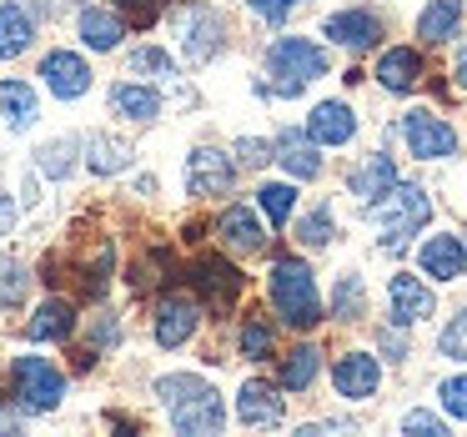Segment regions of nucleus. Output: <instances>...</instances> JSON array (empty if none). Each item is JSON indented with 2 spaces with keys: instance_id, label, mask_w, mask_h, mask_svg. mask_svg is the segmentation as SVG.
I'll list each match as a JSON object with an SVG mask.
<instances>
[{
  "instance_id": "1",
  "label": "nucleus",
  "mask_w": 467,
  "mask_h": 437,
  "mask_svg": "<svg viewBox=\"0 0 467 437\" xmlns=\"http://www.w3.org/2000/svg\"><path fill=\"white\" fill-rule=\"evenodd\" d=\"M156 397L166 402L171 412V427L182 437H212L226 427V407H222V392L212 382L192 372H171V377H156Z\"/></svg>"
},
{
  "instance_id": "2",
  "label": "nucleus",
  "mask_w": 467,
  "mask_h": 437,
  "mask_svg": "<svg viewBox=\"0 0 467 437\" xmlns=\"http://www.w3.org/2000/svg\"><path fill=\"white\" fill-rule=\"evenodd\" d=\"M266 297H272L276 317L296 332H312L317 322L327 317L322 292H317V276L302 256H276L272 272H266Z\"/></svg>"
},
{
  "instance_id": "3",
  "label": "nucleus",
  "mask_w": 467,
  "mask_h": 437,
  "mask_svg": "<svg viewBox=\"0 0 467 437\" xmlns=\"http://www.w3.org/2000/svg\"><path fill=\"white\" fill-rule=\"evenodd\" d=\"M367 216H372L377 232H382V252H402V246L432 222V196L412 182H397L382 202L367 206Z\"/></svg>"
},
{
  "instance_id": "4",
  "label": "nucleus",
  "mask_w": 467,
  "mask_h": 437,
  "mask_svg": "<svg viewBox=\"0 0 467 437\" xmlns=\"http://www.w3.org/2000/svg\"><path fill=\"white\" fill-rule=\"evenodd\" d=\"M327 66H332L327 51L306 36H282V41L266 46V71H272L276 96H302V86L327 76Z\"/></svg>"
},
{
  "instance_id": "5",
  "label": "nucleus",
  "mask_w": 467,
  "mask_h": 437,
  "mask_svg": "<svg viewBox=\"0 0 467 437\" xmlns=\"http://www.w3.org/2000/svg\"><path fill=\"white\" fill-rule=\"evenodd\" d=\"M11 397L26 417H41V412H56L66 397V377L56 372L46 357H16L11 362Z\"/></svg>"
},
{
  "instance_id": "6",
  "label": "nucleus",
  "mask_w": 467,
  "mask_h": 437,
  "mask_svg": "<svg viewBox=\"0 0 467 437\" xmlns=\"http://www.w3.org/2000/svg\"><path fill=\"white\" fill-rule=\"evenodd\" d=\"M186 282H192L196 302L212 307V312H232V307L242 302V292H246L242 266L226 262V256H196V262L186 266Z\"/></svg>"
},
{
  "instance_id": "7",
  "label": "nucleus",
  "mask_w": 467,
  "mask_h": 437,
  "mask_svg": "<svg viewBox=\"0 0 467 437\" xmlns=\"http://www.w3.org/2000/svg\"><path fill=\"white\" fill-rule=\"evenodd\" d=\"M226 46V21L206 5V0H192L182 5V51L192 66H206L216 51Z\"/></svg>"
},
{
  "instance_id": "8",
  "label": "nucleus",
  "mask_w": 467,
  "mask_h": 437,
  "mask_svg": "<svg viewBox=\"0 0 467 437\" xmlns=\"http://www.w3.org/2000/svg\"><path fill=\"white\" fill-rule=\"evenodd\" d=\"M236 186V156L216 151V146H196L186 156V192L196 202H212V196H226Z\"/></svg>"
},
{
  "instance_id": "9",
  "label": "nucleus",
  "mask_w": 467,
  "mask_h": 437,
  "mask_svg": "<svg viewBox=\"0 0 467 437\" xmlns=\"http://www.w3.org/2000/svg\"><path fill=\"white\" fill-rule=\"evenodd\" d=\"M402 141L417 161H447V156H457V131L432 111H407L402 116Z\"/></svg>"
},
{
  "instance_id": "10",
  "label": "nucleus",
  "mask_w": 467,
  "mask_h": 437,
  "mask_svg": "<svg viewBox=\"0 0 467 437\" xmlns=\"http://www.w3.org/2000/svg\"><path fill=\"white\" fill-rule=\"evenodd\" d=\"M322 36L332 46H342V51L352 56H367L372 46H382V16L367 11V5H352V11H337L322 21Z\"/></svg>"
},
{
  "instance_id": "11",
  "label": "nucleus",
  "mask_w": 467,
  "mask_h": 437,
  "mask_svg": "<svg viewBox=\"0 0 467 437\" xmlns=\"http://www.w3.org/2000/svg\"><path fill=\"white\" fill-rule=\"evenodd\" d=\"M196 327H202V302H192V297H166V302H156V317H151L156 347L192 342Z\"/></svg>"
},
{
  "instance_id": "12",
  "label": "nucleus",
  "mask_w": 467,
  "mask_h": 437,
  "mask_svg": "<svg viewBox=\"0 0 467 437\" xmlns=\"http://www.w3.org/2000/svg\"><path fill=\"white\" fill-rule=\"evenodd\" d=\"M387 302H392V322L397 327H417V322H427V317L437 312L432 286H427L422 276H412V272H397L392 282H387Z\"/></svg>"
},
{
  "instance_id": "13",
  "label": "nucleus",
  "mask_w": 467,
  "mask_h": 437,
  "mask_svg": "<svg viewBox=\"0 0 467 437\" xmlns=\"http://www.w3.org/2000/svg\"><path fill=\"white\" fill-rule=\"evenodd\" d=\"M216 242L232 256H256L266 246V226L252 206H226V212L216 216Z\"/></svg>"
},
{
  "instance_id": "14",
  "label": "nucleus",
  "mask_w": 467,
  "mask_h": 437,
  "mask_svg": "<svg viewBox=\"0 0 467 437\" xmlns=\"http://www.w3.org/2000/svg\"><path fill=\"white\" fill-rule=\"evenodd\" d=\"M282 417H286L282 382H262V377L242 382V392H236V422H246V427H276Z\"/></svg>"
},
{
  "instance_id": "15",
  "label": "nucleus",
  "mask_w": 467,
  "mask_h": 437,
  "mask_svg": "<svg viewBox=\"0 0 467 437\" xmlns=\"http://www.w3.org/2000/svg\"><path fill=\"white\" fill-rule=\"evenodd\" d=\"M332 387L347 402H362V397H372L382 387V367H377L372 352H347L332 362Z\"/></svg>"
},
{
  "instance_id": "16",
  "label": "nucleus",
  "mask_w": 467,
  "mask_h": 437,
  "mask_svg": "<svg viewBox=\"0 0 467 437\" xmlns=\"http://www.w3.org/2000/svg\"><path fill=\"white\" fill-rule=\"evenodd\" d=\"M41 76H46V91L61 96V101H76V96L91 91V66L76 51H51L41 61Z\"/></svg>"
},
{
  "instance_id": "17",
  "label": "nucleus",
  "mask_w": 467,
  "mask_h": 437,
  "mask_svg": "<svg viewBox=\"0 0 467 437\" xmlns=\"http://www.w3.org/2000/svg\"><path fill=\"white\" fill-rule=\"evenodd\" d=\"M417 266H422V276H437V282H457V276L467 272V242L452 232L442 236H427L422 252H417Z\"/></svg>"
},
{
  "instance_id": "18",
  "label": "nucleus",
  "mask_w": 467,
  "mask_h": 437,
  "mask_svg": "<svg viewBox=\"0 0 467 437\" xmlns=\"http://www.w3.org/2000/svg\"><path fill=\"white\" fill-rule=\"evenodd\" d=\"M276 161L286 166V176L292 182H317L322 176V156H317V141L306 131H296V126H286V131H276Z\"/></svg>"
},
{
  "instance_id": "19",
  "label": "nucleus",
  "mask_w": 467,
  "mask_h": 437,
  "mask_svg": "<svg viewBox=\"0 0 467 437\" xmlns=\"http://www.w3.org/2000/svg\"><path fill=\"white\" fill-rule=\"evenodd\" d=\"M377 81H382V91L392 96H407L422 86V56L412 51V46H392V51L377 56Z\"/></svg>"
},
{
  "instance_id": "20",
  "label": "nucleus",
  "mask_w": 467,
  "mask_h": 437,
  "mask_svg": "<svg viewBox=\"0 0 467 437\" xmlns=\"http://www.w3.org/2000/svg\"><path fill=\"white\" fill-rule=\"evenodd\" d=\"M347 186H352V196H357L362 206L382 202V196L397 186V161H392L387 151H372V156H367V161L357 166L352 176H347Z\"/></svg>"
},
{
  "instance_id": "21",
  "label": "nucleus",
  "mask_w": 467,
  "mask_h": 437,
  "mask_svg": "<svg viewBox=\"0 0 467 437\" xmlns=\"http://www.w3.org/2000/svg\"><path fill=\"white\" fill-rule=\"evenodd\" d=\"M306 136L317 146H347L357 136V116L347 101H322L312 116H306Z\"/></svg>"
},
{
  "instance_id": "22",
  "label": "nucleus",
  "mask_w": 467,
  "mask_h": 437,
  "mask_svg": "<svg viewBox=\"0 0 467 437\" xmlns=\"http://www.w3.org/2000/svg\"><path fill=\"white\" fill-rule=\"evenodd\" d=\"M31 41H36V16L26 11L21 0H5V5H0V61L26 56Z\"/></svg>"
},
{
  "instance_id": "23",
  "label": "nucleus",
  "mask_w": 467,
  "mask_h": 437,
  "mask_svg": "<svg viewBox=\"0 0 467 437\" xmlns=\"http://www.w3.org/2000/svg\"><path fill=\"white\" fill-rule=\"evenodd\" d=\"M71 332H76V307L61 302V297L41 302V307H36V317L26 322V337H31V342H66Z\"/></svg>"
},
{
  "instance_id": "24",
  "label": "nucleus",
  "mask_w": 467,
  "mask_h": 437,
  "mask_svg": "<svg viewBox=\"0 0 467 437\" xmlns=\"http://www.w3.org/2000/svg\"><path fill=\"white\" fill-rule=\"evenodd\" d=\"M76 31H81V41L91 46V51H116L126 36V21L116 11H96V5H86L81 21H76Z\"/></svg>"
},
{
  "instance_id": "25",
  "label": "nucleus",
  "mask_w": 467,
  "mask_h": 437,
  "mask_svg": "<svg viewBox=\"0 0 467 437\" xmlns=\"http://www.w3.org/2000/svg\"><path fill=\"white\" fill-rule=\"evenodd\" d=\"M0 116L11 121V131H31L36 116H41L36 86H26V81H0Z\"/></svg>"
},
{
  "instance_id": "26",
  "label": "nucleus",
  "mask_w": 467,
  "mask_h": 437,
  "mask_svg": "<svg viewBox=\"0 0 467 437\" xmlns=\"http://www.w3.org/2000/svg\"><path fill=\"white\" fill-rule=\"evenodd\" d=\"M317 372H322V352H317L312 342H302V347H292V352L282 357L276 382H282V392H306V387L317 382Z\"/></svg>"
},
{
  "instance_id": "27",
  "label": "nucleus",
  "mask_w": 467,
  "mask_h": 437,
  "mask_svg": "<svg viewBox=\"0 0 467 437\" xmlns=\"http://www.w3.org/2000/svg\"><path fill=\"white\" fill-rule=\"evenodd\" d=\"M457 26H462V0H432L422 16H417V36H422L427 46H442L457 36Z\"/></svg>"
},
{
  "instance_id": "28",
  "label": "nucleus",
  "mask_w": 467,
  "mask_h": 437,
  "mask_svg": "<svg viewBox=\"0 0 467 437\" xmlns=\"http://www.w3.org/2000/svg\"><path fill=\"white\" fill-rule=\"evenodd\" d=\"M81 151H86V166H91L96 176H116V172H126V166H131V146L111 141L106 131H91L81 141Z\"/></svg>"
},
{
  "instance_id": "29",
  "label": "nucleus",
  "mask_w": 467,
  "mask_h": 437,
  "mask_svg": "<svg viewBox=\"0 0 467 437\" xmlns=\"http://www.w3.org/2000/svg\"><path fill=\"white\" fill-rule=\"evenodd\" d=\"M111 111L126 116V121H156V116H161V96H156L151 86L126 81V86H116V91H111Z\"/></svg>"
},
{
  "instance_id": "30",
  "label": "nucleus",
  "mask_w": 467,
  "mask_h": 437,
  "mask_svg": "<svg viewBox=\"0 0 467 437\" xmlns=\"http://www.w3.org/2000/svg\"><path fill=\"white\" fill-rule=\"evenodd\" d=\"M31 292V266L21 256H0V312H16Z\"/></svg>"
},
{
  "instance_id": "31",
  "label": "nucleus",
  "mask_w": 467,
  "mask_h": 437,
  "mask_svg": "<svg viewBox=\"0 0 467 437\" xmlns=\"http://www.w3.org/2000/svg\"><path fill=\"white\" fill-rule=\"evenodd\" d=\"M256 206H262V216L282 232V226L292 222V212H296V186L292 182H266L262 192H256Z\"/></svg>"
},
{
  "instance_id": "32",
  "label": "nucleus",
  "mask_w": 467,
  "mask_h": 437,
  "mask_svg": "<svg viewBox=\"0 0 467 437\" xmlns=\"http://www.w3.org/2000/svg\"><path fill=\"white\" fill-rule=\"evenodd\" d=\"M76 156H81L76 136H61V141H46L41 151H36V166H41V176H51V182H66V176L76 172Z\"/></svg>"
},
{
  "instance_id": "33",
  "label": "nucleus",
  "mask_w": 467,
  "mask_h": 437,
  "mask_svg": "<svg viewBox=\"0 0 467 437\" xmlns=\"http://www.w3.org/2000/svg\"><path fill=\"white\" fill-rule=\"evenodd\" d=\"M362 307H367L362 276L342 272V276H337V292H332V317H337V322H357V317H362Z\"/></svg>"
},
{
  "instance_id": "34",
  "label": "nucleus",
  "mask_w": 467,
  "mask_h": 437,
  "mask_svg": "<svg viewBox=\"0 0 467 437\" xmlns=\"http://www.w3.org/2000/svg\"><path fill=\"white\" fill-rule=\"evenodd\" d=\"M171 282H176L171 252H146L141 262L131 266V286H136V292H146V286H171Z\"/></svg>"
},
{
  "instance_id": "35",
  "label": "nucleus",
  "mask_w": 467,
  "mask_h": 437,
  "mask_svg": "<svg viewBox=\"0 0 467 437\" xmlns=\"http://www.w3.org/2000/svg\"><path fill=\"white\" fill-rule=\"evenodd\" d=\"M332 236H337V222H332V206H317V212H306L302 222H296V242L302 246H312V252H322V246H332Z\"/></svg>"
},
{
  "instance_id": "36",
  "label": "nucleus",
  "mask_w": 467,
  "mask_h": 437,
  "mask_svg": "<svg viewBox=\"0 0 467 437\" xmlns=\"http://www.w3.org/2000/svg\"><path fill=\"white\" fill-rule=\"evenodd\" d=\"M236 347H242V357H252V362L272 357V347H276L272 322H262V317H246V322H242V332H236Z\"/></svg>"
},
{
  "instance_id": "37",
  "label": "nucleus",
  "mask_w": 467,
  "mask_h": 437,
  "mask_svg": "<svg viewBox=\"0 0 467 437\" xmlns=\"http://www.w3.org/2000/svg\"><path fill=\"white\" fill-rule=\"evenodd\" d=\"M166 5H171V0H111V11L121 16L126 26H136V31H151Z\"/></svg>"
},
{
  "instance_id": "38",
  "label": "nucleus",
  "mask_w": 467,
  "mask_h": 437,
  "mask_svg": "<svg viewBox=\"0 0 467 437\" xmlns=\"http://www.w3.org/2000/svg\"><path fill=\"white\" fill-rule=\"evenodd\" d=\"M131 76H156V81H166V76H176V61L161 51V46H136L131 51Z\"/></svg>"
},
{
  "instance_id": "39",
  "label": "nucleus",
  "mask_w": 467,
  "mask_h": 437,
  "mask_svg": "<svg viewBox=\"0 0 467 437\" xmlns=\"http://www.w3.org/2000/svg\"><path fill=\"white\" fill-rule=\"evenodd\" d=\"M437 352H442L447 362H467V307L437 332Z\"/></svg>"
},
{
  "instance_id": "40",
  "label": "nucleus",
  "mask_w": 467,
  "mask_h": 437,
  "mask_svg": "<svg viewBox=\"0 0 467 437\" xmlns=\"http://www.w3.org/2000/svg\"><path fill=\"white\" fill-rule=\"evenodd\" d=\"M232 156H236V166H266V161H276V146L272 141H256V136H242V141L232 146Z\"/></svg>"
},
{
  "instance_id": "41",
  "label": "nucleus",
  "mask_w": 467,
  "mask_h": 437,
  "mask_svg": "<svg viewBox=\"0 0 467 437\" xmlns=\"http://www.w3.org/2000/svg\"><path fill=\"white\" fill-rule=\"evenodd\" d=\"M437 397H442L447 417H462L467 422V377H447V382L437 387Z\"/></svg>"
},
{
  "instance_id": "42",
  "label": "nucleus",
  "mask_w": 467,
  "mask_h": 437,
  "mask_svg": "<svg viewBox=\"0 0 467 437\" xmlns=\"http://www.w3.org/2000/svg\"><path fill=\"white\" fill-rule=\"evenodd\" d=\"M116 342H121V322H116V317H101V322L91 327V357L106 352V347H116Z\"/></svg>"
},
{
  "instance_id": "43",
  "label": "nucleus",
  "mask_w": 467,
  "mask_h": 437,
  "mask_svg": "<svg viewBox=\"0 0 467 437\" xmlns=\"http://www.w3.org/2000/svg\"><path fill=\"white\" fill-rule=\"evenodd\" d=\"M402 432H432V437H447V422L432 412H407L402 417Z\"/></svg>"
},
{
  "instance_id": "44",
  "label": "nucleus",
  "mask_w": 467,
  "mask_h": 437,
  "mask_svg": "<svg viewBox=\"0 0 467 437\" xmlns=\"http://www.w3.org/2000/svg\"><path fill=\"white\" fill-rule=\"evenodd\" d=\"M246 5H252V11L262 16L266 26H282V21H286V11H292L296 0H246Z\"/></svg>"
},
{
  "instance_id": "45",
  "label": "nucleus",
  "mask_w": 467,
  "mask_h": 437,
  "mask_svg": "<svg viewBox=\"0 0 467 437\" xmlns=\"http://www.w3.org/2000/svg\"><path fill=\"white\" fill-rule=\"evenodd\" d=\"M377 347H382V352L392 357V362H402V357H407V337H402V332H392V327H387V332L377 337Z\"/></svg>"
},
{
  "instance_id": "46",
  "label": "nucleus",
  "mask_w": 467,
  "mask_h": 437,
  "mask_svg": "<svg viewBox=\"0 0 467 437\" xmlns=\"http://www.w3.org/2000/svg\"><path fill=\"white\" fill-rule=\"evenodd\" d=\"M452 76H457V91H467V46L457 51V66H452Z\"/></svg>"
},
{
  "instance_id": "47",
  "label": "nucleus",
  "mask_w": 467,
  "mask_h": 437,
  "mask_svg": "<svg viewBox=\"0 0 467 437\" xmlns=\"http://www.w3.org/2000/svg\"><path fill=\"white\" fill-rule=\"evenodd\" d=\"M21 422H26V412H5V407H0V432H16Z\"/></svg>"
},
{
  "instance_id": "48",
  "label": "nucleus",
  "mask_w": 467,
  "mask_h": 437,
  "mask_svg": "<svg viewBox=\"0 0 467 437\" xmlns=\"http://www.w3.org/2000/svg\"><path fill=\"white\" fill-rule=\"evenodd\" d=\"M11 222H16V206L0 196V232H11Z\"/></svg>"
}]
</instances>
